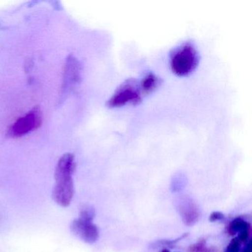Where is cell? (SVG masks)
Here are the masks:
<instances>
[{"mask_svg": "<svg viewBox=\"0 0 252 252\" xmlns=\"http://www.w3.org/2000/svg\"><path fill=\"white\" fill-rule=\"evenodd\" d=\"M243 252H251V243H249V244L248 245L247 248L245 249V250L243 251Z\"/></svg>", "mask_w": 252, "mask_h": 252, "instance_id": "9", "label": "cell"}, {"mask_svg": "<svg viewBox=\"0 0 252 252\" xmlns=\"http://www.w3.org/2000/svg\"><path fill=\"white\" fill-rule=\"evenodd\" d=\"M160 84V79L154 73H150L146 75L139 82L140 88L143 95H147L154 92Z\"/></svg>", "mask_w": 252, "mask_h": 252, "instance_id": "6", "label": "cell"}, {"mask_svg": "<svg viewBox=\"0 0 252 252\" xmlns=\"http://www.w3.org/2000/svg\"><path fill=\"white\" fill-rule=\"evenodd\" d=\"M92 220V219L79 216L72 222L70 225L71 231L83 241L94 243L98 239V230L93 223Z\"/></svg>", "mask_w": 252, "mask_h": 252, "instance_id": "5", "label": "cell"}, {"mask_svg": "<svg viewBox=\"0 0 252 252\" xmlns=\"http://www.w3.org/2000/svg\"><path fill=\"white\" fill-rule=\"evenodd\" d=\"M248 224L247 222H245L243 220L237 219L234 220L232 221L231 225H230V230L233 233L242 232V231H246L247 230Z\"/></svg>", "mask_w": 252, "mask_h": 252, "instance_id": "7", "label": "cell"}, {"mask_svg": "<svg viewBox=\"0 0 252 252\" xmlns=\"http://www.w3.org/2000/svg\"><path fill=\"white\" fill-rule=\"evenodd\" d=\"M76 169L75 157L67 153L59 160L55 171V181L52 197L54 201L63 207L70 206L74 196L73 175Z\"/></svg>", "mask_w": 252, "mask_h": 252, "instance_id": "1", "label": "cell"}, {"mask_svg": "<svg viewBox=\"0 0 252 252\" xmlns=\"http://www.w3.org/2000/svg\"><path fill=\"white\" fill-rule=\"evenodd\" d=\"M240 250V243L237 239H234L231 240L230 244L228 245L227 252H239Z\"/></svg>", "mask_w": 252, "mask_h": 252, "instance_id": "8", "label": "cell"}, {"mask_svg": "<svg viewBox=\"0 0 252 252\" xmlns=\"http://www.w3.org/2000/svg\"><path fill=\"white\" fill-rule=\"evenodd\" d=\"M42 117L39 109H33L25 116L17 119L9 129V135L20 137L26 135L40 125Z\"/></svg>", "mask_w": 252, "mask_h": 252, "instance_id": "4", "label": "cell"}, {"mask_svg": "<svg viewBox=\"0 0 252 252\" xmlns=\"http://www.w3.org/2000/svg\"><path fill=\"white\" fill-rule=\"evenodd\" d=\"M198 63V52L190 42L181 45L174 51L170 57L171 69L178 76H188L195 70Z\"/></svg>", "mask_w": 252, "mask_h": 252, "instance_id": "2", "label": "cell"}, {"mask_svg": "<svg viewBox=\"0 0 252 252\" xmlns=\"http://www.w3.org/2000/svg\"><path fill=\"white\" fill-rule=\"evenodd\" d=\"M144 96L139 82L135 79H129L116 89L107 101V105L110 108H117L127 104L137 105L141 102Z\"/></svg>", "mask_w": 252, "mask_h": 252, "instance_id": "3", "label": "cell"}]
</instances>
